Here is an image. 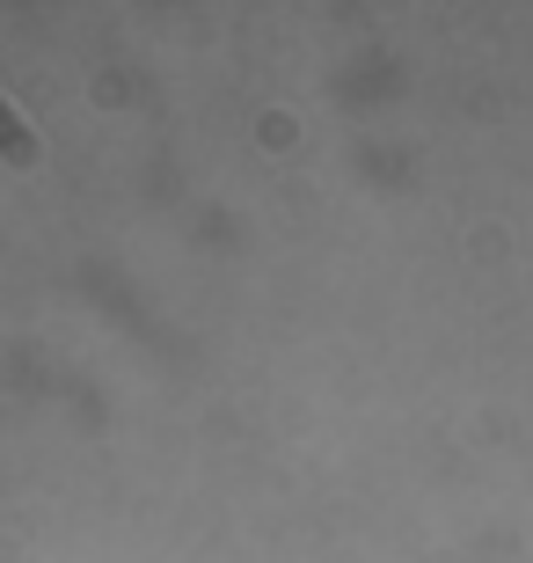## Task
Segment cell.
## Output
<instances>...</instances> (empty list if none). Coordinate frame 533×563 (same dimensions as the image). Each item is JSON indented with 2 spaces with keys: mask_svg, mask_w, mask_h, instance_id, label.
<instances>
[{
  "mask_svg": "<svg viewBox=\"0 0 533 563\" xmlns=\"http://www.w3.org/2000/svg\"><path fill=\"white\" fill-rule=\"evenodd\" d=\"M0 146H8L15 162H30V154H37V146H30V132H22L15 118H8V103H0Z\"/></svg>",
  "mask_w": 533,
  "mask_h": 563,
  "instance_id": "cell-1",
  "label": "cell"
}]
</instances>
